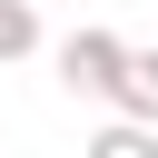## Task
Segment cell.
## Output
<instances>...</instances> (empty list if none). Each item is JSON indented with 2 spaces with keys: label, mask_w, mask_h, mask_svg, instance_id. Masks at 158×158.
<instances>
[{
  "label": "cell",
  "mask_w": 158,
  "mask_h": 158,
  "mask_svg": "<svg viewBox=\"0 0 158 158\" xmlns=\"http://www.w3.org/2000/svg\"><path fill=\"white\" fill-rule=\"evenodd\" d=\"M109 109H128V118H148V128H158V49H128V69H118Z\"/></svg>",
  "instance_id": "7a4b0ae2"
},
{
  "label": "cell",
  "mask_w": 158,
  "mask_h": 158,
  "mask_svg": "<svg viewBox=\"0 0 158 158\" xmlns=\"http://www.w3.org/2000/svg\"><path fill=\"white\" fill-rule=\"evenodd\" d=\"M89 158H158V128H148V118H128V109H118V118H109V128H99V138H89Z\"/></svg>",
  "instance_id": "3957f363"
},
{
  "label": "cell",
  "mask_w": 158,
  "mask_h": 158,
  "mask_svg": "<svg viewBox=\"0 0 158 158\" xmlns=\"http://www.w3.org/2000/svg\"><path fill=\"white\" fill-rule=\"evenodd\" d=\"M40 49V0H0V69Z\"/></svg>",
  "instance_id": "277c9868"
},
{
  "label": "cell",
  "mask_w": 158,
  "mask_h": 158,
  "mask_svg": "<svg viewBox=\"0 0 158 158\" xmlns=\"http://www.w3.org/2000/svg\"><path fill=\"white\" fill-rule=\"evenodd\" d=\"M118 69H128V40H118V30H69V40H59V89H69V99H109Z\"/></svg>",
  "instance_id": "6da1fadb"
}]
</instances>
